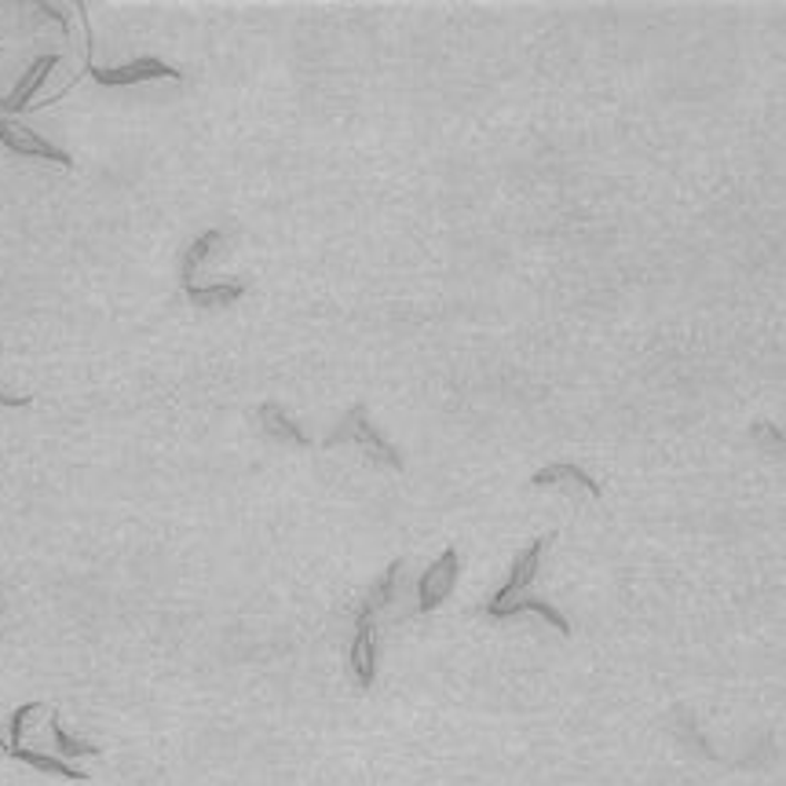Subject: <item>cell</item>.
Instances as JSON below:
<instances>
[{"label": "cell", "mask_w": 786, "mask_h": 786, "mask_svg": "<svg viewBox=\"0 0 786 786\" xmlns=\"http://www.w3.org/2000/svg\"><path fill=\"white\" fill-rule=\"evenodd\" d=\"M33 406V395H11V392H0V410H27Z\"/></svg>", "instance_id": "obj_18"}, {"label": "cell", "mask_w": 786, "mask_h": 786, "mask_svg": "<svg viewBox=\"0 0 786 786\" xmlns=\"http://www.w3.org/2000/svg\"><path fill=\"white\" fill-rule=\"evenodd\" d=\"M256 421H260V429H264V435H271V440L290 443V446H311V435L290 414H285L282 403H260Z\"/></svg>", "instance_id": "obj_10"}, {"label": "cell", "mask_w": 786, "mask_h": 786, "mask_svg": "<svg viewBox=\"0 0 786 786\" xmlns=\"http://www.w3.org/2000/svg\"><path fill=\"white\" fill-rule=\"evenodd\" d=\"M527 611H534V615H542L548 626H553L560 636H571V622L564 611H556L548 601H534V596H516V601H508L494 611L491 618H513V615H527Z\"/></svg>", "instance_id": "obj_14"}, {"label": "cell", "mask_w": 786, "mask_h": 786, "mask_svg": "<svg viewBox=\"0 0 786 786\" xmlns=\"http://www.w3.org/2000/svg\"><path fill=\"white\" fill-rule=\"evenodd\" d=\"M11 750V746H8V739H4V735H0V754H8Z\"/></svg>", "instance_id": "obj_19"}, {"label": "cell", "mask_w": 786, "mask_h": 786, "mask_svg": "<svg viewBox=\"0 0 786 786\" xmlns=\"http://www.w3.org/2000/svg\"><path fill=\"white\" fill-rule=\"evenodd\" d=\"M381 666V644H377V622H355L352 647H347V669H352V681L363 692L373 688Z\"/></svg>", "instance_id": "obj_6"}, {"label": "cell", "mask_w": 786, "mask_h": 786, "mask_svg": "<svg viewBox=\"0 0 786 786\" xmlns=\"http://www.w3.org/2000/svg\"><path fill=\"white\" fill-rule=\"evenodd\" d=\"M754 440L757 443H768L772 451H783V432L776 429V424H754Z\"/></svg>", "instance_id": "obj_17"}, {"label": "cell", "mask_w": 786, "mask_h": 786, "mask_svg": "<svg viewBox=\"0 0 786 786\" xmlns=\"http://www.w3.org/2000/svg\"><path fill=\"white\" fill-rule=\"evenodd\" d=\"M249 285L245 282H231V279H220V282H191V285H183V293H187V301H191L194 308H231V304H239L242 296H245Z\"/></svg>", "instance_id": "obj_9"}, {"label": "cell", "mask_w": 786, "mask_h": 786, "mask_svg": "<svg viewBox=\"0 0 786 786\" xmlns=\"http://www.w3.org/2000/svg\"><path fill=\"white\" fill-rule=\"evenodd\" d=\"M52 743H56V750H59L62 760H73V757H99V754H103L95 743H84V739H78V735H70L67 728H62L59 714H52Z\"/></svg>", "instance_id": "obj_15"}, {"label": "cell", "mask_w": 786, "mask_h": 786, "mask_svg": "<svg viewBox=\"0 0 786 786\" xmlns=\"http://www.w3.org/2000/svg\"><path fill=\"white\" fill-rule=\"evenodd\" d=\"M84 73H89L95 84H103V89H132V84H147V81H183V70L158 56H140L132 62H121V67H95V62H89Z\"/></svg>", "instance_id": "obj_2"}, {"label": "cell", "mask_w": 786, "mask_h": 786, "mask_svg": "<svg viewBox=\"0 0 786 786\" xmlns=\"http://www.w3.org/2000/svg\"><path fill=\"white\" fill-rule=\"evenodd\" d=\"M4 757L22 760V765H30V768H37V772H44V776L73 779V783H84V779H89V772L78 768V765H70V760H62V757H48V754H41V750H27V746H16V750H8Z\"/></svg>", "instance_id": "obj_13"}, {"label": "cell", "mask_w": 786, "mask_h": 786, "mask_svg": "<svg viewBox=\"0 0 786 786\" xmlns=\"http://www.w3.org/2000/svg\"><path fill=\"white\" fill-rule=\"evenodd\" d=\"M403 571H406V560L399 556V560H392V564L381 571L377 578H373V585L363 596V604H359V611H355V622H377L381 611L395 601V590H399V578H403Z\"/></svg>", "instance_id": "obj_8"}, {"label": "cell", "mask_w": 786, "mask_h": 786, "mask_svg": "<svg viewBox=\"0 0 786 786\" xmlns=\"http://www.w3.org/2000/svg\"><path fill=\"white\" fill-rule=\"evenodd\" d=\"M0 147L19 158H37V161H52L59 169H73V158L62 151L59 143H52L48 135L33 132L30 124H22L16 118H0Z\"/></svg>", "instance_id": "obj_4"}, {"label": "cell", "mask_w": 786, "mask_h": 786, "mask_svg": "<svg viewBox=\"0 0 786 786\" xmlns=\"http://www.w3.org/2000/svg\"><path fill=\"white\" fill-rule=\"evenodd\" d=\"M556 542V531H548L542 534V538H534L523 553L513 560V567H508V578L497 585V593L491 596V601L483 604L486 615H494L497 607L508 604V601H516V596H523V590H531L534 578H538V571H542V556H545V548Z\"/></svg>", "instance_id": "obj_3"}, {"label": "cell", "mask_w": 786, "mask_h": 786, "mask_svg": "<svg viewBox=\"0 0 786 786\" xmlns=\"http://www.w3.org/2000/svg\"><path fill=\"white\" fill-rule=\"evenodd\" d=\"M457 578H461V556L457 548H443L440 560L424 571L417 578V611L421 615H429V611H440L446 601H451V593L457 590Z\"/></svg>", "instance_id": "obj_5"}, {"label": "cell", "mask_w": 786, "mask_h": 786, "mask_svg": "<svg viewBox=\"0 0 786 786\" xmlns=\"http://www.w3.org/2000/svg\"><path fill=\"white\" fill-rule=\"evenodd\" d=\"M48 703H41V698H33V703H22L16 714H11L8 720V746L16 750V746H22V739H27V728H30V717L33 714H44Z\"/></svg>", "instance_id": "obj_16"}, {"label": "cell", "mask_w": 786, "mask_h": 786, "mask_svg": "<svg viewBox=\"0 0 786 786\" xmlns=\"http://www.w3.org/2000/svg\"><path fill=\"white\" fill-rule=\"evenodd\" d=\"M553 483H575V486H582V491H590V497H601V483H596L582 465H575V461H553V465H545L531 476L534 491L553 486Z\"/></svg>", "instance_id": "obj_12"}, {"label": "cell", "mask_w": 786, "mask_h": 786, "mask_svg": "<svg viewBox=\"0 0 786 786\" xmlns=\"http://www.w3.org/2000/svg\"><path fill=\"white\" fill-rule=\"evenodd\" d=\"M341 443L359 446V451H363L370 461H377V465H384V468H395V472L403 468V454H399L395 446L384 440L377 429H373L366 403H355L352 410H347V414L341 417V424H336V429L326 435V443L322 446H341Z\"/></svg>", "instance_id": "obj_1"}, {"label": "cell", "mask_w": 786, "mask_h": 786, "mask_svg": "<svg viewBox=\"0 0 786 786\" xmlns=\"http://www.w3.org/2000/svg\"><path fill=\"white\" fill-rule=\"evenodd\" d=\"M56 67H59V56L33 59L30 67L22 70V78L16 81V89L0 99V114H27V110H33V95L44 89V81L52 78Z\"/></svg>", "instance_id": "obj_7"}, {"label": "cell", "mask_w": 786, "mask_h": 786, "mask_svg": "<svg viewBox=\"0 0 786 786\" xmlns=\"http://www.w3.org/2000/svg\"><path fill=\"white\" fill-rule=\"evenodd\" d=\"M223 239H228V234H223L220 228H209V231H202L191 245L183 249V256H180V285L198 282V271L209 264L212 253H216V249L223 245Z\"/></svg>", "instance_id": "obj_11"}]
</instances>
